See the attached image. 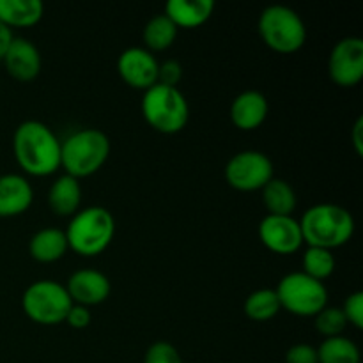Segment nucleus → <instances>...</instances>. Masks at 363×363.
<instances>
[{"label":"nucleus","mask_w":363,"mask_h":363,"mask_svg":"<svg viewBox=\"0 0 363 363\" xmlns=\"http://www.w3.org/2000/svg\"><path fill=\"white\" fill-rule=\"evenodd\" d=\"M308 247L333 250L350 243L354 234V218L346 208L337 204H315L298 220Z\"/></svg>","instance_id":"obj_2"},{"label":"nucleus","mask_w":363,"mask_h":363,"mask_svg":"<svg viewBox=\"0 0 363 363\" xmlns=\"http://www.w3.org/2000/svg\"><path fill=\"white\" fill-rule=\"evenodd\" d=\"M213 0H170L163 14L177 28H197L213 16Z\"/></svg>","instance_id":"obj_17"},{"label":"nucleus","mask_w":363,"mask_h":363,"mask_svg":"<svg viewBox=\"0 0 363 363\" xmlns=\"http://www.w3.org/2000/svg\"><path fill=\"white\" fill-rule=\"evenodd\" d=\"M262 204L268 209V215L273 216H293L296 209V194L293 186L284 179L273 177L261 190Z\"/></svg>","instance_id":"obj_21"},{"label":"nucleus","mask_w":363,"mask_h":363,"mask_svg":"<svg viewBox=\"0 0 363 363\" xmlns=\"http://www.w3.org/2000/svg\"><path fill=\"white\" fill-rule=\"evenodd\" d=\"M286 363H319L318 350L308 344H294L287 350Z\"/></svg>","instance_id":"obj_30"},{"label":"nucleus","mask_w":363,"mask_h":363,"mask_svg":"<svg viewBox=\"0 0 363 363\" xmlns=\"http://www.w3.org/2000/svg\"><path fill=\"white\" fill-rule=\"evenodd\" d=\"M315 330L326 339L330 337H339L346 330L347 321L342 308L339 307H325L318 315H315Z\"/></svg>","instance_id":"obj_26"},{"label":"nucleus","mask_w":363,"mask_h":363,"mask_svg":"<svg viewBox=\"0 0 363 363\" xmlns=\"http://www.w3.org/2000/svg\"><path fill=\"white\" fill-rule=\"evenodd\" d=\"M269 112L268 99L259 91H245L236 96L229 116L234 126L241 131H254L266 121Z\"/></svg>","instance_id":"obj_16"},{"label":"nucleus","mask_w":363,"mask_h":363,"mask_svg":"<svg viewBox=\"0 0 363 363\" xmlns=\"http://www.w3.org/2000/svg\"><path fill=\"white\" fill-rule=\"evenodd\" d=\"M360 350L347 337H330L318 347L319 363H360Z\"/></svg>","instance_id":"obj_23"},{"label":"nucleus","mask_w":363,"mask_h":363,"mask_svg":"<svg viewBox=\"0 0 363 363\" xmlns=\"http://www.w3.org/2000/svg\"><path fill=\"white\" fill-rule=\"evenodd\" d=\"M225 179L238 191L262 190L273 179V163L261 151H241L227 162Z\"/></svg>","instance_id":"obj_9"},{"label":"nucleus","mask_w":363,"mask_h":363,"mask_svg":"<svg viewBox=\"0 0 363 363\" xmlns=\"http://www.w3.org/2000/svg\"><path fill=\"white\" fill-rule=\"evenodd\" d=\"M245 315L252 321L264 323L275 318L282 308H280L279 296L275 289H259L255 293L248 294L243 305Z\"/></svg>","instance_id":"obj_24"},{"label":"nucleus","mask_w":363,"mask_h":363,"mask_svg":"<svg viewBox=\"0 0 363 363\" xmlns=\"http://www.w3.org/2000/svg\"><path fill=\"white\" fill-rule=\"evenodd\" d=\"M144 363H183V358L172 344L160 340L145 351Z\"/></svg>","instance_id":"obj_27"},{"label":"nucleus","mask_w":363,"mask_h":363,"mask_svg":"<svg viewBox=\"0 0 363 363\" xmlns=\"http://www.w3.org/2000/svg\"><path fill=\"white\" fill-rule=\"evenodd\" d=\"M328 74L339 87H357L363 78V39L350 35L337 43L328 57Z\"/></svg>","instance_id":"obj_10"},{"label":"nucleus","mask_w":363,"mask_h":363,"mask_svg":"<svg viewBox=\"0 0 363 363\" xmlns=\"http://www.w3.org/2000/svg\"><path fill=\"white\" fill-rule=\"evenodd\" d=\"M257 30L269 50L282 55L296 53L307 41V27L294 9L269 6L259 16Z\"/></svg>","instance_id":"obj_6"},{"label":"nucleus","mask_w":363,"mask_h":363,"mask_svg":"<svg viewBox=\"0 0 363 363\" xmlns=\"http://www.w3.org/2000/svg\"><path fill=\"white\" fill-rule=\"evenodd\" d=\"M66 291L74 305H82V307L89 308L101 305L103 301L108 300L112 286H110V280L105 273L98 272V269L85 268L78 269L69 277L66 284Z\"/></svg>","instance_id":"obj_13"},{"label":"nucleus","mask_w":363,"mask_h":363,"mask_svg":"<svg viewBox=\"0 0 363 363\" xmlns=\"http://www.w3.org/2000/svg\"><path fill=\"white\" fill-rule=\"evenodd\" d=\"M301 266H303L305 275L323 282V280L332 277V273L335 272V257H333L332 250L308 247L305 250L303 259H301Z\"/></svg>","instance_id":"obj_25"},{"label":"nucleus","mask_w":363,"mask_h":363,"mask_svg":"<svg viewBox=\"0 0 363 363\" xmlns=\"http://www.w3.org/2000/svg\"><path fill=\"white\" fill-rule=\"evenodd\" d=\"M60 144L59 137L45 123L23 121L13 135L14 160L28 176H52L60 169Z\"/></svg>","instance_id":"obj_1"},{"label":"nucleus","mask_w":363,"mask_h":363,"mask_svg":"<svg viewBox=\"0 0 363 363\" xmlns=\"http://www.w3.org/2000/svg\"><path fill=\"white\" fill-rule=\"evenodd\" d=\"M67 250H69V247H67L66 233L60 229H53V227L38 230L28 243L30 257L34 261L43 262V264H52V262L60 261Z\"/></svg>","instance_id":"obj_18"},{"label":"nucleus","mask_w":363,"mask_h":363,"mask_svg":"<svg viewBox=\"0 0 363 363\" xmlns=\"http://www.w3.org/2000/svg\"><path fill=\"white\" fill-rule=\"evenodd\" d=\"M80 181L67 176V174L53 181L48 191V206L57 216H73L74 213L80 211Z\"/></svg>","instance_id":"obj_19"},{"label":"nucleus","mask_w":363,"mask_h":363,"mask_svg":"<svg viewBox=\"0 0 363 363\" xmlns=\"http://www.w3.org/2000/svg\"><path fill=\"white\" fill-rule=\"evenodd\" d=\"M13 30H11V28H7L6 25L2 23V21H0V60H2V57H4V53H6V50L9 48V45H11V41H13Z\"/></svg>","instance_id":"obj_33"},{"label":"nucleus","mask_w":363,"mask_h":363,"mask_svg":"<svg viewBox=\"0 0 363 363\" xmlns=\"http://www.w3.org/2000/svg\"><path fill=\"white\" fill-rule=\"evenodd\" d=\"M2 62L7 73L18 82H32L41 73V53L34 43L25 38H13Z\"/></svg>","instance_id":"obj_14"},{"label":"nucleus","mask_w":363,"mask_h":363,"mask_svg":"<svg viewBox=\"0 0 363 363\" xmlns=\"http://www.w3.org/2000/svg\"><path fill=\"white\" fill-rule=\"evenodd\" d=\"M142 116L158 133L176 135L188 124L190 106L179 89L156 84L144 92Z\"/></svg>","instance_id":"obj_5"},{"label":"nucleus","mask_w":363,"mask_h":363,"mask_svg":"<svg viewBox=\"0 0 363 363\" xmlns=\"http://www.w3.org/2000/svg\"><path fill=\"white\" fill-rule=\"evenodd\" d=\"M340 308H342L344 315H346L347 325H353L357 330L363 328V293L362 291H357V293L350 294Z\"/></svg>","instance_id":"obj_28"},{"label":"nucleus","mask_w":363,"mask_h":363,"mask_svg":"<svg viewBox=\"0 0 363 363\" xmlns=\"http://www.w3.org/2000/svg\"><path fill=\"white\" fill-rule=\"evenodd\" d=\"M34 201L30 183L20 174L0 176V218H13L27 211Z\"/></svg>","instance_id":"obj_15"},{"label":"nucleus","mask_w":363,"mask_h":363,"mask_svg":"<svg viewBox=\"0 0 363 363\" xmlns=\"http://www.w3.org/2000/svg\"><path fill=\"white\" fill-rule=\"evenodd\" d=\"M353 147L358 156L363 155V117H358L353 126Z\"/></svg>","instance_id":"obj_32"},{"label":"nucleus","mask_w":363,"mask_h":363,"mask_svg":"<svg viewBox=\"0 0 363 363\" xmlns=\"http://www.w3.org/2000/svg\"><path fill=\"white\" fill-rule=\"evenodd\" d=\"M92 321V314L87 307H82V305H71L69 312L66 315V321L71 328L74 330H84L91 325Z\"/></svg>","instance_id":"obj_31"},{"label":"nucleus","mask_w":363,"mask_h":363,"mask_svg":"<svg viewBox=\"0 0 363 363\" xmlns=\"http://www.w3.org/2000/svg\"><path fill=\"white\" fill-rule=\"evenodd\" d=\"M179 28L165 16V14H158V16L151 18L144 27V45L145 50L149 52H165L174 45L177 38Z\"/></svg>","instance_id":"obj_22"},{"label":"nucleus","mask_w":363,"mask_h":363,"mask_svg":"<svg viewBox=\"0 0 363 363\" xmlns=\"http://www.w3.org/2000/svg\"><path fill=\"white\" fill-rule=\"evenodd\" d=\"M71 301L66 286L55 280H38L25 289L21 307L30 321L43 326L60 325L66 321Z\"/></svg>","instance_id":"obj_7"},{"label":"nucleus","mask_w":363,"mask_h":363,"mask_svg":"<svg viewBox=\"0 0 363 363\" xmlns=\"http://www.w3.org/2000/svg\"><path fill=\"white\" fill-rule=\"evenodd\" d=\"M280 308L298 318H315L328 303V291L325 284L311 279L303 272H294L284 277L275 289Z\"/></svg>","instance_id":"obj_8"},{"label":"nucleus","mask_w":363,"mask_h":363,"mask_svg":"<svg viewBox=\"0 0 363 363\" xmlns=\"http://www.w3.org/2000/svg\"><path fill=\"white\" fill-rule=\"evenodd\" d=\"M160 62L149 50L131 46L117 59V73L126 85L137 91H147L158 82Z\"/></svg>","instance_id":"obj_12"},{"label":"nucleus","mask_w":363,"mask_h":363,"mask_svg":"<svg viewBox=\"0 0 363 363\" xmlns=\"http://www.w3.org/2000/svg\"><path fill=\"white\" fill-rule=\"evenodd\" d=\"M259 240L269 252L291 255L303 247L300 222L293 216L266 215L259 223Z\"/></svg>","instance_id":"obj_11"},{"label":"nucleus","mask_w":363,"mask_h":363,"mask_svg":"<svg viewBox=\"0 0 363 363\" xmlns=\"http://www.w3.org/2000/svg\"><path fill=\"white\" fill-rule=\"evenodd\" d=\"M110 156V140L101 130L84 128L60 144V167L74 179L94 176Z\"/></svg>","instance_id":"obj_3"},{"label":"nucleus","mask_w":363,"mask_h":363,"mask_svg":"<svg viewBox=\"0 0 363 363\" xmlns=\"http://www.w3.org/2000/svg\"><path fill=\"white\" fill-rule=\"evenodd\" d=\"M183 78V66L177 60H165L158 66V82L156 84L167 85V87H177Z\"/></svg>","instance_id":"obj_29"},{"label":"nucleus","mask_w":363,"mask_h":363,"mask_svg":"<svg viewBox=\"0 0 363 363\" xmlns=\"http://www.w3.org/2000/svg\"><path fill=\"white\" fill-rule=\"evenodd\" d=\"M64 233L69 250L84 257H94L103 254L112 243L116 234V220L108 209L101 206H91L74 213Z\"/></svg>","instance_id":"obj_4"},{"label":"nucleus","mask_w":363,"mask_h":363,"mask_svg":"<svg viewBox=\"0 0 363 363\" xmlns=\"http://www.w3.org/2000/svg\"><path fill=\"white\" fill-rule=\"evenodd\" d=\"M45 14L39 0H0V21L7 28H28L38 25Z\"/></svg>","instance_id":"obj_20"}]
</instances>
